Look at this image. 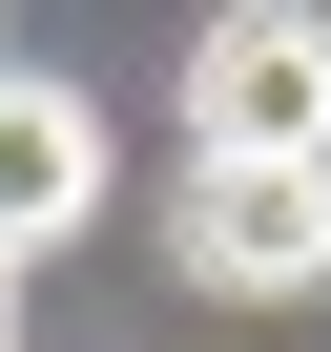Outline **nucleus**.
Returning a JSON list of instances; mask_svg holds the SVG:
<instances>
[{
    "label": "nucleus",
    "mask_w": 331,
    "mask_h": 352,
    "mask_svg": "<svg viewBox=\"0 0 331 352\" xmlns=\"http://www.w3.org/2000/svg\"><path fill=\"white\" fill-rule=\"evenodd\" d=\"M187 166H331V21L249 0L187 42Z\"/></svg>",
    "instance_id": "obj_1"
},
{
    "label": "nucleus",
    "mask_w": 331,
    "mask_h": 352,
    "mask_svg": "<svg viewBox=\"0 0 331 352\" xmlns=\"http://www.w3.org/2000/svg\"><path fill=\"white\" fill-rule=\"evenodd\" d=\"M166 249H187L207 290H331V166H187L166 187Z\"/></svg>",
    "instance_id": "obj_2"
},
{
    "label": "nucleus",
    "mask_w": 331,
    "mask_h": 352,
    "mask_svg": "<svg viewBox=\"0 0 331 352\" xmlns=\"http://www.w3.org/2000/svg\"><path fill=\"white\" fill-rule=\"evenodd\" d=\"M83 208H104V104H83V83H42V63H0V270L62 249Z\"/></svg>",
    "instance_id": "obj_3"
}]
</instances>
